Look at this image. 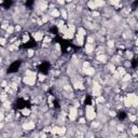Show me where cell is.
<instances>
[{
    "instance_id": "cell-2",
    "label": "cell",
    "mask_w": 138,
    "mask_h": 138,
    "mask_svg": "<svg viewBox=\"0 0 138 138\" xmlns=\"http://www.w3.org/2000/svg\"><path fill=\"white\" fill-rule=\"evenodd\" d=\"M38 70L41 72V73L46 74L48 72H49V70H50V64L48 63V61H43L42 64L38 66Z\"/></svg>"
},
{
    "instance_id": "cell-8",
    "label": "cell",
    "mask_w": 138,
    "mask_h": 138,
    "mask_svg": "<svg viewBox=\"0 0 138 138\" xmlns=\"http://www.w3.org/2000/svg\"><path fill=\"white\" fill-rule=\"evenodd\" d=\"M132 65H133V67H136V66H137V59H134L133 63H132Z\"/></svg>"
},
{
    "instance_id": "cell-6",
    "label": "cell",
    "mask_w": 138,
    "mask_h": 138,
    "mask_svg": "<svg viewBox=\"0 0 138 138\" xmlns=\"http://www.w3.org/2000/svg\"><path fill=\"white\" fill-rule=\"evenodd\" d=\"M11 4H12V1H4V2L2 3V7L4 9H9L11 7Z\"/></svg>"
},
{
    "instance_id": "cell-3",
    "label": "cell",
    "mask_w": 138,
    "mask_h": 138,
    "mask_svg": "<svg viewBox=\"0 0 138 138\" xmlns=\"http://www.w3.org/2000/svg\"><path fill=\"white\" fill-rule=\"evenodd\" d=\"M20 64H22V61H14V63H13V64H11V66L9 67L8 72H9V73H13V72H16L18 69H20Z\"/></svg>"
},
{
    "instance_id": "cell-5",
    "label": "cell",
    "mask_w": 138,
    "mask_h": 138,
    "mask_svg": "<svg viewBox=\"0 0 138 138\" xmlns=\"http://www.w3.org/2000/svg\"><path fill=\"white\" fill-rule=\"evenodd\" d=\"M118 118L120 119L121 121L125 120V119H126V113L124 112V111H121V112H119V114H118Z\"/></svg>"
},
{
    "instance_id": "cell-7",
    "label": "cell",
    "mask_w": 138,
    "mask_h": 138,
    "mask_svg": "<svg viewBox=\"0 0 138 138\" xmlns=\"http://www.w3.org/2000/svg\"><path fill=\"white\" fill-rule=\"evenodd\" d=\"M85 104H87V105L91 104V97H89V96H86V98H85Z\"/></svg>"
},
{
    "instance_id": "cell-1",
    "label": "cell",
    "mask_w": 138,
    "mask_h": 138,
    "mask_svg": "<svg viewBox=\"0 0 138 138\" xmlns=\"http://www.w3.org/2000/svg\"><path fill=\"white\" fill-rule=\"evenodd\" d=\"M14 107H15V109H25V108H30V104L23 98H20L16 100Z\"/></svg>"
},
{
    "instance_id": "cell-9",
    "label": "cell",
    "mask_w": 138,
    "mask_h": 138,
    "mask_svg": "<svg viewBox=\"0 0 138 138\" xmlns=\"http://www.w3.org/2000/svg\"><path fill=\"white\" fill-rule=\"evenodd\" d=\"M33 3V1H28V2H26V5H31Z\"/></svg>"
},
{
    "instance_id": "cell-4",
    "label": "cell",
    "mask_w": 138,
    "mask_h": 138,
    "mask_svg": "<svg viewBox=\"0 0 138 138\" xmlns=\"http://www.w3.org/2000/svg\"><path fill=\"white\" fill-rule=\"evenodd\" d=\"M23 48H32V46H36V42L33 40H30V41H28L26 44H23Z\"/></svg>"
}]
</instances>
